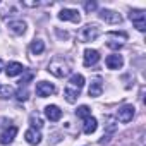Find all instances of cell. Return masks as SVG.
<instances>
[{
	"instance_id": "ffe728a7",
	"label": "cell",
	"mask_w": 146,
	"mask_h": 146,
	"mask_svg": "<svg viewBox=\"0 0 146 146\" xmlns=\"http://www.w3.org/2000/svg\"><path fill=\"white\" fill-rule=\"evenodd\" d=\"M29 124H31V129H36V131H40L43 127V120H41V117L38 113H31L29 115Z\"/></svg>"
},
{
	"instance_id": "6da1fadb",
	"label": "cell",
	"mask_w": 146,
	"mask_h": 146,
	"mask_svg": "<svg viewBox=\"0 0 146 146\" xmlns=\"http://www.w3.org/2000/svg\"><path fill=\"white\" fill-rule=\"evenodd\" d=\"M48 70H50V74H53L55 78H65V76L70 74V65H69L64 58L57 57V58H53V60L50 62Z\"/></svg>"
},
{
	"instance_id": "4dcf8cb0",
	"label": "cell",
	"mask_w": 146,
	"mask_h": 146,
	"mask_svg": "<svg viewBox=\"0 0 146 146\" xmlns=\"http://www.w3.org/2000/svg\"><path fill=\"white\" fill-rule=\"evenodd\" d=\"M0 146H5V144H0Z\"/></svg>"
},
{
	"instance_id": "5bb4252c",
	"label": "cell",
	"mask_w": 146,
	"mask_h": 146,
	"mask_svg": "<svg viewBox=\"0 0 146 146\" xmlns=\"http://www.w3.org/2000/svg\"><path fill=\"white\" fill-rule=\"evenodd\" d=\"M9 29L14 33V35H23L26 31V23L23 19H16V21H9Z\"/></svg>"
},
{
	"instance_id": "277c9868",
	"label": "cell",
	"mask_w": 146,
	"mask_h": 146,
	"mask_svg": "<svg viewBox=\"0 0 146 146\" xmlns=\"http://www.w3.org/2000/svg\"><path fill=\"white\" fill-rule=\"evenodd\" d=\"M100 17L108 24H120L122 23V16L119 12H115V11H110V9H102Z\"/></svg>"
},
{
	"instance_id": "484cf974",
	"label": "cell",
	"mask_w": 146,
	"mask_h": 146,
	"mask_svg": "<svg viewBox=\"0 0 146 146\" xmlns=\"http://www.w3.org/2000/svg\"><path fill=\"white\" fill-rule=\"evenodd\" d=\"M110 36H120L122 40H127V33L124 31H110Z\"/></svg>"
},
{
	"instance_id": "8fae6325",
	"label": "cell",
	"mask_w": 146,
	"mask_h": 146,
	"mask_svg": "<svg viewBox=\"0 0 146 146\" xmlns=\"http://www.w3.org/2000/svg\"><path fill=\"white\" fill-rule=\"evenodd\" d=\"M105 64H107L108 69H120V67L124 65V58H122V55H119V53H112V55L107 57Z\"/></svg>"
},
{
	"instance_id": "83f0119b",
	"label": "cell",
	"mask_w": 146,
	"mask_h": 146,
	"mask_svg": "<svg viewBox=\"0 0 146 146\" xmlns=\"http://www.w3.org/2000/svg\"><path fill=\"white\" fill-rule=\"evenodd\" d=\"M107 45H108L110 48H113V50H119V48L122 46V43H117V41H108Z\"/></svg>"
},
{
	"instance_id": "d4e9b609",
	"label": "cell",
	"mask_w": 146,
	"mask_h": 146,
	"mask_svg": "<svg viewBox=\"0 0 146 146\" xmlns=\"http://www.w3.org/2000/svg\"><path fill=\"white\" fill-rule=\"evenodd\" d=\"M31 79H33V72H28V74H26V76H24V78H23L19 83H21V86H26V84H28Z\"/></svg>"
},
{
	"instance_id": "7c38bea8",
	"label": "cell",
	"mask_w": 146,
	"mask_h": 146,
	"mask_svg": "<svg viewBox=\"0 0 146 146\" xmlns=\"http://www.w3.org/2000/svg\"><path fill=\"white\" fill-rule=\"evenodd\" d=\"M24 70H26V67H24L23 64H19V62H11V64L7 65V69H5V74H7L9 78H14V76H17V74H23Z\"/></svg>"
},
{
	"instance_id": "e0dca14e",
	"label": "cell",
	"mask_w": 146,
	"mask_h": 146,
	"mask_svg": "<svg viewBox=\"0 0 146 146\" xmlns=\"http://www.w3.org/2000/svg\"><path fill=\"white\" fill-rule=\"evenodd\" d=\"M79 93H81V90H76V88H72V86H67L64 90V96H65V100L69 103H76V100L79 98Z\"/></svg>"
},
{
	"instance_id": "ac0fdd59",
	"label": "cell",
	"mask_w": 146,
	"mask_h": 146,
	"mask_svg": "<svg viewBox=\"0 0 146 146\" xmlns=\"http://www.w3.org/2000/svg\"><path fill=\"white\" fill-rule=\"evenodd\" d=\"M69 86L76 88V90H81L84 86V76H81V74H72L70 76V81H69Z\"/></svg>"
},
{
	"instance_id": "4316f807",
	"label": "cell",
	"mask_w": 146,
	"mask_h": 146,
	"mask_svg": "<svg viewBox=\"0 0 146 146\" xmlns=\"http://www.w3.org/2000/svg\"><path fill=\"white\" fill-rule=\"evenodd\" d=\"M23 5H26V7H38L40 2H29V0H23Z\"/></svg>"
},
{
	"instance_id": "d6986e66",
	"label": "cell",
	"mask_w": 146,
	"mask_h": 146,
	"mask_svg": "<svg viewBox=\"0 0 146 146\" xmlns=\"http://www.w3.org/2000/svg\"><path fill=\"white\" fill-rule=\"evenodd\" d=\"M29 48H31V53H33V55H41V53L45 52V43H43L41 40H35Z\"/></svg>"
},
{
	"instance_id": "4fadbf2b",
	"label": "cell",
	"mask_w": 146,
	"mask_h": 146,
	"mask_svg": "<svg viewBox=\"0 0 146 146\" xmlns=\"http://www.w3.org/2000/svg\"><path fill=\"white\" fill-rule=\"evenodd\" d=\"M102 91H103V83H102V79H100V78L93 79L91 84H90V88H88V95H90V96H100Z\"/></svg>"
},
{
	"instance_id": "5b68a950",
	"label": "cell",
	"mask_w": 146,
	"mask_h": 146,
	"mask_svg": "<svg viewBox=\"0 0 146 146\" xmlns=\"http://www.w3.org/2000/svg\"><path fill=\"white\" fill-rule=\"evenodd\" d=\"M134 110H136V108H134L132 105H124V107L119 108V112H117V119H119L120 122L127 124V122L132 120V117H134Z\"/></svg>"
},
{
	"instance_id": "8992f818",
	"label": "cell",
	"mask_w": 146,
	"mask_h": 146,
	"mask_svg": "<svg viewBox=\"0 0 146 146\" xmlns=\"http://www.w3.org/2000/svg\"><path fill=\"white\" fill-rule=\"evenodd\" d=\"M58 19L60 21H72V23H79L81 16L76 9H62L58 12Z\"/></svg>"
},
{
	"instance_id": "9a60e30c",
	"label": "cell",
	"mask_w": 146,
	"mask_h": 146,
	"mask_svg": "<svg viewBox=\"0 0 146 146\" xmlns=\"http://www.w3.org/2000/svg\"><path fill=\"white\" fill-rule=\"evenodd\" d=\"M24 137H26V141H28L29 144H33V146L40 144V141H41V134H40V131H36V129H28V131L24 132Z\"/></svg>"
},
{
	"instance_id": "ba28073f",
	"label": "cell",
	"mask_w": 146,
	"mask_h": 146,
	"mask_svg": "<svg viewBox=\"0 0 146 146\" xmlns=\"http://www.w3.org/2000/svg\"><path fill=\"white\" fill-rule=\"evenodd\" d=\"M53 93H55V86H53V84H50V83H46V81H41V83L36 84V95H38L40 98H46V96H50V95H53Z\"/></svg>"
},
{
	"instance_id": "7a4b0ae2",
	"label": "cell",
	"mask_w": 146,
	"mask_h": 146,
	"mask_svg": "<svg viewBox=\"0 0 146 146\" xmlns=\"http://www.w3.org/2000/svg\"><path fill=\"white\" fill-rule=\"evenodd\" d=\"M98 36H100V28H98V24H86V26L81 28L79 33H78V38H79L83 43L95 41Z\"/></svg>"
},
{
	"instance_id": "44dd1931",
	"label": "cell",
	"mask_w": 146,
	"mask_h": 146,
	"mask_svg": "<svg viewBox=\"0 0 146 146\" xmlns=\"http://www.w3.org/2000/svg\"><path fill=\"white\" fill-rule=\"evenodd\" d=\"M76 115H78V117H81V119H86V117H90V115H91V110H90V107H88V105H81V107L76 110Z\"/></svg>"
},
{
	"instance_id": "52a82bcc",
	"label": "cell",
	"mask_w": 146,
	"mask_h": 146,
	"mask_svg": "<svg viewBox=\"0 0 146 146\" xmlns=\"http://www.w3.org/2000/svg\"><path fill=\"white\" fill-rule=\"evenodd\" d=\"M16 134H17V127H16V125H11V127L4 129L2 132H0V144H5V146L11 144V143L14 141Z\"/></svg>"
},
{
	"instance_id": "2e32d148",
	"label": "cell",
	"mask_w": 146,
	"mask_h": 146,
	"mask_svg": "<svg viewBox=\"0 0 146 146\" xmlns=\"http://www.w3.org/2000/svg\"><path fill=\"white\" fill-rule=\"evenodd\" d=\"M96 127H98V122H96V119L95 117H86L84 119V124H83V132L84 134H93L95 131H96Z\"/></svg>"
},
{
	"instance_id": "603a6c76",
	"label": "cell",
	"mask_w": 146,
	"mask_h": 146,
	"mask_svg": "<svg viewBox=\"0 0 146 146\" xmlns=\"http://www.w3.org/2000/svg\"><path fill=\"white\" fill-rule=\"evenodd\" d=\"M16 98H17V102H26V100H28V90H26V86H24V88L21 86V88L17 90Z\"/></svg>"
},
{
	"instance_id": "9c48e42d",
	"label": "cell",
	"mask_w": 146,
	"mask_h": 146,
	"mask_svg": "<svg viewBox=\"0 0 146 146\" xmlns=\"http://www.w3.org/2000/svg\"><path fill=\"white\" fill-rule=\"evenodd\" d=\"M98 60H100V53H98V50H91V48L84 50V65H86V67L96 65Z\"/></svg>"
},
{
	"instance_id": "30bf717a",
	"label": "cell",
	"mask_w": 146,
	"mask_h": 146,
	"mask_svg": "<svg viewBox=\"0 0 146 146\" xmlns=\"http://www.w3.org/2000/svg\"><path fill=\"white\" fill-rule=\"evenodd\" d=\"M45 115H46L48 120L57 122V120L62 119V110H60L57 105H48V107H45Z\"/></svg>"
},
{
	"instance_id": "f546056e",
	"label": "cell",
	"mask_w": 146,
	"mask_h": 146,
	"mask_svg": "<svg viewBox=\"0 0 146 146\" xmlns=\"http://www.w3.org/2000/svg\"><path fill=\"white\" fill-rule=\"evenodd\" d=\"M4 69V64H2V60H0V70H2Z\"/></svg>"
},
{
	"instance_id": "7402d4cb",
	"label": "cell",
	"mask_w": 146,
	"mask_h": 146,
	"mask_svg": "<svg viewBox=\"0 0 146 146\" xmlns=\"http://www.w3.org/2000/svg\"><path fill=\"white\" fill-rule=\"evenodd\" d=\"M0 95H2V98H11L12 95H14V88L12 86H9V84H5V86H0Z\"/></svg>"
},
{
	"instance_id": "f1b7e54d",
	"label": "cell",
	"mask_w": 146,
	"mask_h": 146,
	"mask_svg": "<svg viewBox=\"0 0 146 146\" xmlns=\"http://www.w3.org/2000/svg\"><path fill=\"white\" fill-rule=\"evenodd\" d=\"M57 35H58L60 38H69V35H67V33H62V31H57Z\"/></svg>"
},
{
	"instance_id": "3957f363",
	"label": "cell",
	"mask_w": 146,
	"mask_h": 146,
	"mask_svg": "<svg viewBox=\"0 0 146 146\" xmlns=\"http://www.w3.org/2000/svg\"><path fill=\"white\" fill-rule=\"evenodd\" d=\"M129 19L132 21V24L136 26L137 31H144L146 29V14H144V11H131Z\"/></svg>"
},
{
	"instance_id": "cb8c5ba5",
	"label": "cell",
	"mask_w": 146,
	"mask_h": 146,
	"mask_svg": "<svg viewBox=\"0 0 146 146\" xmlns=\"http://www.w3.org/2000/svg\"><path fill=\"white\" fill-rule=\"evenodd\" d=\"M96 9H98L96 2H86V4H84V11H86V12H93V11H96Z\"/></svg>"
}]
</instances>
